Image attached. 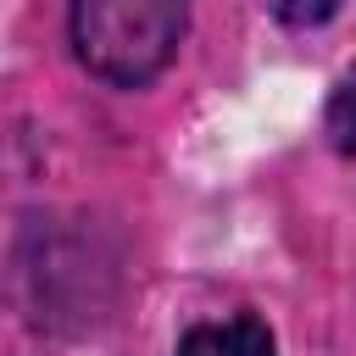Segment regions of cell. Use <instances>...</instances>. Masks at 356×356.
<instances>
[{
  "instance_id": "obj_1",
  "label": "cell",
  "mask_w": 356,
  "mask_h": 356,
  "mask_svg": "<svg viewBox=\"0 0 356 356\" xmlns=\"http://www.w3.org/2000/svg\"><path fill=\"white\" fill-rule=\"evenodd\" d=\"M189 0H67V44L106 89H150L184 50Z\"/></svg>"
},
{
  "instance_id": "obj_2",
  "label": "cell",
  "mask_w": 356,
  "mask_h": 356,
  "mask_svg": "<svg viewBox=\"0 0 356 356\" xmlns=\"http://www.w3.org/2000/svg\"><path fill=\"white\" fill-rule=\"evenodd\" d=\"M172 356H278V334L267 328L261 312L206 317V323H189L178 334Z\"/></svg>"
},
{
  "instance_id": "obj_3",
  "label": "cell",
  "mask_w": 356,
  "mask_h": 356,
  "mask_svg": "<svg viewBox=\"0 0 356 356\" xmlns=\"http://www.w3.org/2000/svg\"><path fill=\"white\" fill-rule=\"evenodd\" d=\"M323 139L339 161H356V61L334 78V89L323 100Z\"/></svg>"
},
{
  "instance_id": "obj_4",
  "label": "cell",
  "mask_w": 356,
  "mask_h": 356,
  "mask_svg": "<svg viewBox=\"0 0 356 356\" xmlns=\"http://www.w3.org/2000/svg\"><path fill=\"white\" fill-rule=\"evenodd\" d=\"M339 11H345V0H273V22H278V28H289V33L328 28Z\"/></svg>"
}]
</instances>
